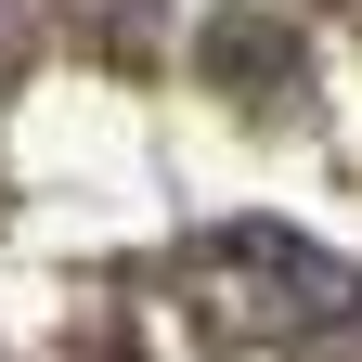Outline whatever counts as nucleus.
Segmentation results:
<instances>
[{
	"label": "nucleus",
	"instance_id": "nucleus-1",
	"mask_svg": "<svg viewBox=\"0 0 362 362\" xmlns=\"http://www.w3.org/2000/svg\"><path fill=\"white\" fill-rule=\"evenodd\" d=\"M194 298H207V324H233V337H310V324H349L362 310L349 272L324 246L272 233V220H233V233L194 246Z\"/></svg>",
	"mask_w": 362,
	"mask_h": 362
}]
</instances>
